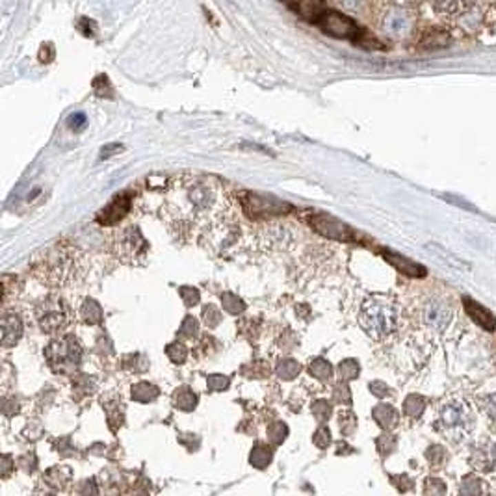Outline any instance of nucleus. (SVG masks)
Returning a JSON list of instances; mask_svg holds the SVG:
<instances>
[{"label": "nucleus", "mask_w": 496, "mask_h": 496, "mask_svg": "<svg viewBox=\"0 0 496 496\" xmlns=\"http://www.w3.org/2000/svg\"><path fill=\"white\" fill-rule=\"evenodd\" d=\"M180 296H183L184 303H186L188 307L196 305L197 301H199V292L194 290V288H188V287L180 288Z\"/></svg>", "instance_id": "obj_24"}, {"label": "nucleus", "mask_w": 496, "mask_h": 496, "mask_svg": "<svg viewBox=\"0 0 496 496\" xmlns=\"http://www.w3.org/2000/svg\"><path fill=\"white\" fill-rule=\"evenodd\" d=\"M229 201L216 178L184 173L169 180L162 201V220L175 233L205 231L220 223Z\"/></svg>", "instance_id": "obj_1"}, {"label": "nucleus", "mask_w": 496, "mask_h": 496, "mask_svg": "<svg viewBox=\"0 0 496 496\" xmlns=\"http://www.w3.org/2000/svg\"><path fill=\"white\" fill-rule=\"evenodd\" d=\"M313 441H314V444H316V446H320V448H327V446H329V442H331V439H329V429H327V428H320L318 431L314 433V439H313Z\"/></svg>", "instance_id": "obj_23"}, {"label": "nucleus", "mask_w": 496, "mask_h": 496, "mask_svg": "<svg viewBox=\"0 0 496 496\" xmlns=\"http://www.w3.org/2000/svg\"><path fill=\"white\" fill-rule=\"evenodd\" d=\"M34 271L45 282L54 287H65L76 282L84 276V257L82 253L69 245L68 242H56L52 247L45 249L43 257L37 258Z\"/></svg>", "instance_id": "obj_2"}, {"label": "nucleus", "mask_w": 496, "mask_h": 496, "mask_svg": "<svg viewBox=\"0 0 496 496\" xmlns=\"http://www.w3.org/2000/svg\"><path fill=\"white\" fill-rule=\"evenodd\" d=\"M79 123L86 125V116H84V114H73V116L69 117V125H71L73 129H76V127H79Z\"/></svg>", "instance_id": "obj_28"}, {"label": "nucleus", "mask_w": 496, "mask_h": 496, "mask_svg": "<svg viewBox=\"0 0 496 496\" xmlns=\"http://www.w3.org/2000/svg\"><path fill=\"white\" fill-rule=\"evenodd\" d=\"M472 0H431V4L437 12L441 13H457L466 10Z\"/></svg>", "instance_id": "obj_16"}, {"label": "nucleus", "mask_w": 496, "mask_h": 496, "mask_svg": "<svg viewBox=\"0 0 496 496\" xmlns=\"http://www.w3.org/2000/svg\"><path fill=\"white\" fill-rule=\"evenodd\" d=\"M463 307H465L466 314L471 316L474 324H478L482 329L496 331V316L490 311H487L484 305H479L478 301H474L472 298H463Z\"/></svg>", "instance_id": "obj_10"}, {"label": "nucleus", "mask_w": 496, "mask_h": 496, "mask_svg": "<svg viewBox=\"0 0 496 496\" xmlns=\"http://www.w3.org/2000/svg\"><path fill=\"white\" fill-rule=\"evenodd\" d=\"M298 372H300V364L294 361H287L279 368V374H281L285 380H292V375H296Z\"/></svg>", "instance_id": "obj_22"}, {"label": "nucleus", "mask_w": 496, "mask_h": 496, "mask_svg": "<svg viewBox=\"0 0 496 496\" xmlns=\"http://www.w3.org/2000/svg\"><path fill=\"white\" fill-rule=\"evenodd\" d=\"M130 196L125 192V194H119V196L114 197V201L99 212L97 221L101 225H114L117 221L121 220L123 216L127 214L130 210Z\"/></svg>", "instance_id": "obj_8"}, {"label": "nucleus", "mask_w": 496, "mask_h": 496, "mask_svg": "<svg viewBox=\"0 0 496 496\" xmlns=\"http://www.w3.org/2000/svg\"><path fill=\"white\" fill-rule=\"evenodd\" d=\"M80 314H82V318L86 320L87 324H99L101 318H103V311H101V307H99L97 301H93V300H87L86 303H84Z\"/></svg>", "instance_id": "obj_17"}, {"label": "nucleus", "mask_w": 496, "mask_h": 496, "mask_svg": "<svg viewBox=\"0 0 496 496\" xmlns=\"http://www.w3.org/2000/svg\"><path fill=\"white\" fill-rule=\"evenodd\" d=\"M400 4H411V2H415V0H398Z\"/></svg>", "instance_id": "obj_30"}, {"label": "nucleus", "mask_w": 496, "mask_h": 496, "mask_svg": "<svg viewBox=\"0 0 496 496\" xmlns=\"http://www.w3.org/2000/svg\"><path fill=\"white\" fill-rule=\"evenodd\" d=\"M271 461V452H270V448H266L262 446V444H258L255 450H253L251 453V463L257 468H264V466L268 465Z\"/></svg>", "instance_id": "obj_18"}, {"label": "nucleus", "mask_w": 496, "mask_h": 496, "mask_svg": "<svg viewBox=\"0 0 496 496\" xmlns=\"http://www.w3.org/2000/svg\"><path fill=\"white\" fill-rule=\"evenodd\" d=\"M285 2L294 10L300 17L311 21L314 25H316V21H318L325 12L324 0H285Z\"/></svg>", "instance_id": "obj_11"}, {"label": "nucleus", "mask_w": 496, "mask_h": 496, "mask_svg": "<svg viewBox=\"0 0 496 496\" xmlns=\"http://www.w3.org/2000/svg\"><path fill=\"white\" fill-rule=\"evenodd\" d=\"M338 2H340V4L346 8H355L359 0H338Z\"/></svg>", "instance_id": "obj_29"}, {"label": "nucleus", "mask_w": 496, "mask_h": 496, "mask_svg": "<svg viewBox=\"0 0 496 496\" xmlns=\"http://www.w3.org/2000/svg\"><path fill=\"white\" fill-rule=\"evenodd\" d=\"M36 318L41 331L47 335H60L73 322L69 305L56 296H49L39 301L36 309Z\"/></svg>", "instance_id": "obj_4"}, {"label": "nucleus", "mask_w": 496, "mask_h": 496, "mask_svg": "<svg viewBox=\"0 0 496 496\" xmlns=\"http://www.w3.org/2000/svg\"><path fill=\"white\" fill-rule=\"evenodd\" d=\"M359 320H361L362 329L374 338L385 337L396 325V314L391 307L385 303H374V301L362 307Z\"/></svg>", "instance_id": "obj_5"}, {"label": "nucleus", "mask_w": 496, "mask_h": 496, "mask_svg": "<svg viewBox=\"0 0 496 496\" xmlns=\"http://www.w3.org/2000/svg\"><path fill=\"white\" fill-rule=\"evenodd\" d=\"M52 58H54V47H52V43H43V47L39 50V61H41V63H49V61H52Z\"/></svg>", "instance_id": "obj_26"}, {"label": "nucleus", "mask_w": 496, "mask_h": 496, "mask_svg": "<svg viewBox=\"0 0 496 496\" xmlns=\"http://www.w3.org/2000/svg\"><path fill=\"white\" fill-rule=\"evenodd\" d=\"M311 374H313L314 378H318V380L327 381L331 378V366L325 361L318 359V361H314L313 364H311Z\"/></svg>", "instance_id": "obj_21"}, {"label": "nucleus", "mask_w": 496, "mask_h": 496, "mask_svg": "<svg viewBox=\"0 0 496 496\" xmlns=\"http://www.w3.org/2000/svg\"><path fill=\"white\" fill-rule=\"evenodd\" d=\"M385 257H386V260L394 264V266H396V268H398L402 273H407V276H413V277L426 276V270H424L422 266L411 262V260H407V258L398 257V255H394V253H385Z\"/></svg>", "instance_id": "obj_13"}, {"label": "nucleus", "mask_w": 496, "mask_h": 496, "mask_svg": "<svg viewBox=\"0 0 496 496\" xmlns=\"http://www.w3.org/2000/svg\"><path fill=\"white\" fill-rule=\"evenodd\" d=\"M45 357L56 372H69L79 366L82 349L73 337H63L60 340H52L45 349Z\"/></svg>", "instance_id": "obj_7"}, {"label": "nucleus", "mask_w": 496, "mask_h": 496, "mask_svg": "<svg viewBox=\"0 0 496 496\" xmlns=\"http://www.w3.org/2000/svg\"><path fill=\"white\" fill-rule=\"evenodd\" d=\"M316 25H318L320 30L327 34V36L338 37V39H351V41H355V43L364 45V32H362L355 21L349 19L348 15L325 10L324 15L316 21Z\"/></svg>", "instance_id": "obj_6"}, {"label": "nucleus", "mask_w": 496, "mask_h": 496, "mask_svg": "<svg viewBox=\"0 0 496 496\" xmlns=\"http://www.w3.org/2000/svg\"><path fill=\"white\" fill-rule=\"evenodd\" d=\"M112 251L123 264L140 266L149 255V242L136 225L121 227L112 236Z\"/></svg>", "instance_id": "obj_3"}, {"label": "nucleus", "mask_w": 496, "mask_h": 496, "mask_svg": "<svg viewBox=\"0 0 496 496\" xmlns=\"http://www.w3.org/2000/svg\"><path fill=\"white\" fill-rule=\"evenodd\" d=\"M186 331H190V337H192V333H196L197 331V322L192 318V316H186V322H184L183 327H180V333L186 335Z\"/></svg>", "instance_id": "obj_27"}, {"label": "nucleus", "mask_w": 496, "mask_h": 496, "mask_svg": "<svg viewBox=\"0 0 496 496\" xmlns=\"http://www.w3.org/2000/svg\"><path fill=\"white\" fill-rule=\"evenodd\" d=\"M93 90H95L99 97H114V90H112L110 80H108V76H105V74H99L97 79L93 80Z\"/></svg>", "instance_id": "obj_19"}, {"label": "nucleus", "mask_w": 496, "mask_h": 496, "mask_svg": "<svg viewBox=\"0 0 496 496\" xmlns=\"http://www.w3.org/2000/svg\"><path fill=\"white\" fill-rule=\"evenodd\" d=\"M173 402H175V405H177V409L192 411V409H196L197 396L190 391V389H186V386H184V389H178V391L175 392Z\"/></svg>", "instance_id": "obj_14"}, {"label": "nucleus", "mask_w": 496, "mask_h": 496, "mask_svg": "<svg viewBox=\"0 0 496 496\" xmlns=\"http://www.w3.org/2000/svg\"><path fill=\"white\" fill-rule=\"evenodd\" d=\"M23 335V324L19 320L17 314H4L2 320V346L10 348L15 344Z\"/></svg>", "instance_id": "obj_12"}, {"label": "nucleus", "mask_w": 496, "mask_h": 496, "mask_svg": "<svg viewBox=\"0 0 496 496\" xmlns=\"http://www.w3.org/2000/svg\"><path fill=\"white\" fill-rule=\"evenodd\" d=\"M413 28V17L405 10H392L383 19V30L389 36L402 37L407 36Z\"/></svg>", "instance_id": "obj_9"}, {"label": "nucleus", "mask_w": 496, "mask_h": 496, "mask_svg": "<svg viewBox=\"0 0 496 496\" xmlns=\"http://www.w3.org/2000/svg\"><path fill=\"white\" fill-rule=\"evenodd\" d=\"M165 351H167V357H169L175 364H183V362L186 361V357H188V349L184 348V344L180 342L169 344Z\"/></svg>", "instance_id": "obj_20"}, {"label": "nucleus", "mask_w": 496, "mask_h": 496, "mask_svg": "<svg viewBox=\"0 0 496 496\" xmlns=\"http://www.w3.org/2000/svg\"><path fill=\"white\" fill-rule=\"evenodd\" d=\"M158 389L154 385H149V383H138V385L132 389V398L136 402H141V404H147V402H153V400L158 398Z\"/></svg>", "instance_id": "obj_15"}, {"label": "nucleus", "mask_w": 496, "mask_h": 496, "mask_svg": "<svg viewBox=\"0 0 496 496\" xmlns=\"http://www.w3.org/2000/svg\"><path fill=\"white\" fill-rule=\"evenodd\" d=\"M76 26H79L80 32H82L84 36H93V34H95V23H93V21H90L87 17L79 19Z\"/></svg>", "instance_id": "obj_25"}]
</instances>
